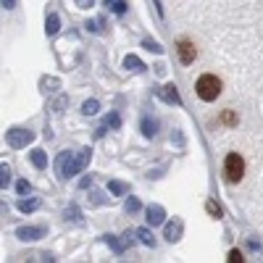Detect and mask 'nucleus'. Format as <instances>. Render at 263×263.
Listing matches in <instances>:
<instances>
[{
	"instance_id": "nucleus-2",
	"label": "nucleus",
	"mask_w": 263,
	"mask_h": 263,
	"mask_svg": "<svg viewBox=\"0 0 263 263\" xmlns=\"http://www.w3.org/2000/svg\"><path fill=\"white\" fill-rule=\"evenodd\" d=\"M242 174H245V161L237 156V153H229L227 156V161H224V177H227V182H239L242 179Z\"/></svg>"
},
{
	"instance_id": "nucleus-4",
	"label": "nucleus",
	"mask_w": 263,
	"mask_h": 263,
	"mask_svg": "<svg viewBox=\"0 0 263 263\" xmlns=\"http://www.w3.org/2000/svg\"><path fill=\"white\" fill-rule=\"evenodd\" d=\"M229 260H242V255H239L237 250H232V253H229Z\"/></svg>"
},
{
	"instance_id": "nucleus-3",
	"label": "nucleus",
	"mask_w": 263,
	"mask_h": 263,
	"mask_svg": "<svg viewBox=\"0 0 263 263\" xmlns=\"http://www.w3.org/2000/svg\"><path fill=\"white\" fill-rule=\"evenodd\" d=\"M179 58H182V63H192V58H195V48H192V42H187V40H182V42H179Z\"/></svg>"
},
{
	"instance_id": "nucleus-1",
	"label": "nucleus",
	"mask_w": 263,
	"mask_h": 263,
	"mask_svg": "<svg viewBox=\"0 0 263 263\" xmlns=\"http://www.w3.org/2000/svg\"><path fill=\"white\" fill-rule=\"evenodd\" d=\"M195 92H197L200 100H216L218 92H221V82H218L213 74H203L195 84Z\"/></svg>"
}]
</instances>
